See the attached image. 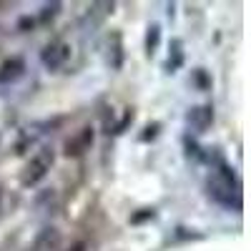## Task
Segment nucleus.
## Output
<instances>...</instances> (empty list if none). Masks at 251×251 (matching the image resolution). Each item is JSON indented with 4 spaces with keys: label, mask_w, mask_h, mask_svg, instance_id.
I'll list each match as a JSON object with an SVG mask.
<instances>
[{
    "label": "nucleus",
    "mask_w": 251,
    "mask_h": 251,
    "mask_svg": "<svg viewBox=\"0 0 251 251\" xmlns=\"http://www.w3.org/2000/svg\"><path fill=\"white\" fill-rule=\"evenodd\" d=\"M208 196L226 208H236V211L241 208V186L226 166H219L208 178Z\"/></svg>",
    "instance_id": "1"
},
{
    "label": "nucleus",
    "mask_w": 251,
    "mask_h": 251,
    "mask_svg": "<svg viewBox=\"0 0 251 251\" xmlns=\"http://www.w3.org/2000/svg\"><path fill=\"white\" fill-rule=\"evenodd\" d=\"M50 166H53V151H50V149H40V151L25 163L23 176H20L23 186H35V183H40V181L48 176Z\"/></svg>",
    "instance_id": "2"
},
{
    "label": "nucleus",
    "mask_w": 251,
    "mask_h": 251,
    "mask_svg": "<svg viewBox=\"0 0 251 251\" xmlns=\"http://www.w3.org/2000/svg\"><path fill=\"white\" fill-rule=\"evenodd\" d=\"M68 58H71V46L66 40H53V43H48L43 48V53H40V60H43V66L48 71H60L68 63Z\"/></svg>",
    "instance_id": "3"
},
{
    "label": "nucleus",
    "mask_w": 251,
    "mask_h": 251,
    "mask_svg": "<svg viewBox=\"0 0 251 251\" xmlns=\"http://www.w3.org/2000/svg\"><path fill=\"white\" fill-rule=\"evenodd\" d=\"M186 123L191 126L194 131L203 133L208 126L214 123V108H211V106H194L191 111L186 113Z\"/></svg>",
    "instance_id": "4"
},
{
    "label": "nucleus",
    "mask_w": 251,
    "mask_h": 251,
    "mask_svg": "<svg viewBox=\"0 0 251 251\" xmlns=\"http://www.w3.org/2000/svg\"><path fill=\"white\" fill-rule=\"evenodd\" d=\"M23 73H25V63L20 58H10L0 66V83H15Z\"/></svg>",
    "instance_id": "5"
},
{
    "label": "nucleus",
    "mask_w": 251,
    "mask_h": 251,
    "mask_svg": "<svg viewBox=\"0 0 251 251\" xmlns=\"http://www.w3.org/2000/svg\"><path fill=\"white\" fill-rule=\"evenodd\" d=\"M91 141H93V131L91 128H83L75 138H71L68 143H66V153L68 156H78V153H83L91 146Z\"/></svg>",
    "instance_id": "6"
},
{
    "label": "nucleus",
    "mask_w": 251,
    "mask_h": 251,
    "mask_svg": "<svg viewBox=\"0 0 251 251\" xmlns=\"http://www.w3.org/2000/svg\"><path fill=\"white\" fill-rule=\"evenodd\" d=\"M171 48H174V58H169V63H166V68H169V71H176V68L181 66V63H183L181 43H178V40H174V43H171Z\"/></svg>",
    "instance_id": "7"
},
{
    "label": "nucleus",
    "mask_w": 251,
    "mask_h": 251,
    "mask_svg": "<svg viewBox=\"0 0 251 251\" xmlns=\"http://www.w3.org/2000/svg\"><path fill=\"white\" fill-rule=\"evenodd\" d=\"M158 38H161L158 25H151V28H149V35H146V50H149V53H153V50H156V46H158Z\"/></svg>",
    "instance_id": "8"
},
{
    "label": "nucleus",
    "mask_w": 251,
    "mask_h": 251,
    "mask_svg": "<svg viewBox=\"0 0 251 251\" xmlns=\"http://www.w3.org/2000/svg\"><path fill=\"white\" fill-rule=\"evenodd\" d=\"M58 10H60V3H53V5H46V8H43V15H40V20H43V23H46V20H48V18H55V15H58Z\"/></svg>",
    "instance_id": "9"
},
{
    "label": "nucleus",
    "mask_w": 251,
    "mask_h": 251,
    "mask_svg": "<svg viewBox=\"0 0 251 251\" xmlns=\"http://www.w3.org/2000/svg\"><path fill=\"white\" fill-rule=\"evenodd\" d=\"M0 211H3V196H0Z\"/></svg>",
    "instance_id": "10"
}]
</instances>
